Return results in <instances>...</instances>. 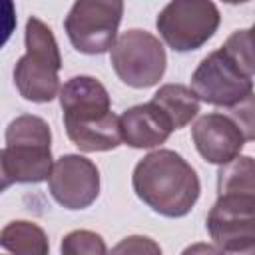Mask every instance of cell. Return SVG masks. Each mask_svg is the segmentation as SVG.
<instances>
[{
	"mask_svg": "<svg viewBox=\"0 0 255 255\" xmlns=\"http://www.w3.org/2000/svg\"><path fill=\"white\" fill-rule=\"evenodd\" d=\"M0 245L12 255H48L50 241L46 231L26 219H16L4 225L0 233Z\"/></svg>",
	"mask_w": 255,
	"mask_h": 255,
	"instance_id": "14",
	"label": "cell"
},
{
	"mask_svg": "<svg viewBox=\"0 0 255 255\" xmlns=\"http://www.w3.org/2000/svg\"><path fill=\"white\" fill-rule=\"evenodd\" d=\"M151 102L169 118L173 129L185 128L199 112V98L195 92L183 84H165L161 86Z\"/></svg>",
	"mask_w": 255,
	"mask_h": 255,
	"instance_id": "13",
	"label": "cell"
},
{
	"mask_svg": "<svg viewBox=\"0 0 255 255\" xmlns=\"http://www.w3.org/2000/svg\"><path fill=\"white\" fill-rule=\"evenodd\" d=\"M131 185L147 207L171 219L187 215L201 193L197 171L171 149H155L139 159Z\"/></svg>",
	"mask_w": 255,
	"mask_h": 255,
	"instance_id": "2",
	"label": "cell"
},
{
	"mask_svg": "<svg viewBox=\"0 0 255 255\" xmlns=\"http://www.w3.org/2000/svg\"><path fill=\"white\" fill-rule=\"evenodd\" d=\"M122 141L133 149H151L165 143L173 131L169 118L153 104H137L120 116Z\"/></svg>",
	"mask_w": 255,
	"mask_h": 255,
	"instance_id": "12",
	"label": "cell"
},
{
	"mask_svg": "<svg viewBox=\"0 0 255 255\" xmlns=\"http://www.w3.org/2000/svg\"><path fill=\"white\" fill-rule=\"evenodd\" d=\"M191 90L205 104L231 108L253 94V80L219 48L199 62L191 76Z\"/></svg>",
	"mask_w": 255,
	"mask_h": 255,
	"instance_id": "8",
	"label": "cell"
},
{
	"mask_svg": "<svg viewBox=\"0 0 255 255\" xmlns=\"http://www.w3.org/2000/svg\"><path fill=\"white\" fill-rule=\"evenodd\" d=\"M227 116L235 122L245 141H255V94H249L239 104L227 108Z\"/></svg>",
	"mask_w": 255,
	"mask_h": 255,
	"instance_id": "18",
	"label": "cell"
},
{
	"mask_svg": "<svg viewBox=\"0 0 255 255\" xmlns=\"http://www.w3.org/2000/svg\"><path fill=\"white\" fill-rule=\"evenodd\" d=\"M110 64L124 84L141 90L155 86L163 78L167 56L159 38L133 28L118 36L110 52Z\"/></svg>",
	"mask_w": 255,
	"mask_h": 255,
	"instance_id": "6",
	"label": "cell"
},
{
	"mask_svg": "<svg viewBox=\"0 0 255 255\" xmlns=\"http://www.w3.org/2000/svg\"><path fill=\"white\" fill-rule=\"evenodd\" d=\"M191 139L199 155L213 165H225L241 155L243 135L235 122L221 112H209L191 126Z\"/></svg>",
	"mask_w": 255,
	"mask_h": 255,
	"instance_id": "11",
	"label": "cell"
},
{
	"mask_svg": "<svg viewBox=\"0 0 255 255\" xmlns=\"http://www.w3.org/2000/svg\"><path fill=\"white\" fill-rule=\"evenodd\" d=\"M205 227L213 245L221 251L255 243V197L241 193L217 195L207 213Z\"/></svg>",
	"mask_w": 255,
	"mask_h": 255,
	"instance_id": "9",
	"label": "cell"
},
{
	"mask_svg": "<svg viewBox=\"0 0 255 255\" xmlns=\"http://www.w3.org/2000/svg\"><path fill=\"white\" fill-rule=\"evenodd\" d=\"M64 128L70 141L86 153L110 151L122 143L120 116L104 84L92 76H74L60 90Z\"/></svg>",
	"mask_w": 255,
	"mask_h": 255,
	"instance_id": "1",
	"label": "cell"
},
{
	"mask_svg": "<svg viewBox=\"0 0 255 255\" xmlns=\"http://www.w3.org/2000/svg\"><path fill=\"white\" fill-rule=\"evenodd\" d=\"M108 255H161V247L147 235H128L120 239Z\"/></svg>",
	"mask_w": 255,
	"mask_h": 255,
	"instance_id": "19",
	"label": "cell"
},
{
	"mask_svg": "<svg viewBox=\"0 0 255 255\" xmlns=\"http://www.w3.org/2000/svg\"><path fill=\"white\" fill-rule=\"evenodd\" d=\"M122 14L124 4L120 0H78L64 20V30L78 52L106 54L118 42Z\"/></svg>",
	"mask_w": 255,
	"mask_h": 255,
	"instance_id": "5",
	"label": "cell"
},
{
	"mask_svg": "<svg viewBox=\"0 0 255 255\" xmlns=\"http://www.w3.org/2000/svg\"><path fill=\"white\" fill-rule=\"evenodd\" d=\"M2 189L12 183H42L54 169L52 131L44 118L22 114L6 128V145L0 153Z\"/></svg>",
	"mask_w": 255,
	"mask_h": 255,
	"instance_id": "3",
	"label": "cell"
},
{
	"mask_svg": "<svg viewBox=\"0 0 255 255\" xmlns=\"http://www.w3.org/2000/svg\"><path fill=\"white\" fill-rule=\"evenodd\" d=\"M241 193L255 197V159L239 155L233 161L219 165L217 171V195Z\"/></svg>",
	"mask_w": 255,
	"mask_h": 255,
	"instance_id": "15",
	"label": "cell"
},
{
	"mask_svg": "<svg viewBox=\"0 0 255 255\" xmlns=\"http://www.w3.org/2000/svg\"><path fill=\"white\" fill-rule=\"evenodd\" d=\"M48 189L62 207L86 209L100 195V171L92 159L80 153H66L56 159Z\"/></svg>",
	"mask_w": 255,
	"mask_h": 255,
	"instance_id": "10",
	"label": "cell"
},
{
	"mask_svg": "<svg viewBox=\"0 0 255 255\" xmlns=\"http://www.w3.org/2000/svg\"><path fill=\"white\" fill-rule=\"evenodd\" d=\"M225 255H255V243L239 247V249H231V251H223Z\"/></svg>",
	"mask_w": 255,
	"mask_h": 255,
	"instance_id": "21",
	"label": "cell"
},
{
	"mask_svg": "<svg viewBox=\"0 0 255 255\" xmlns=\"http://www.w3.org/2000/svg\"><path fill=\"white\" fill-rule=\"evenodd\" d=\"M26 54L14 66V84L20 96L28 102L46 104L60 96V78L62 56L58 42L40 18L32 16L26 22L24 30Z\"/></svg>",
	"mask_w": 255,
	"mask_h": 255,
	"instance_id": "4",
	"label": "cell"
},
{
	"mask_svg": "<svg viewBox=\"0 0 255 255\" xmlns=\"http://www.w3.org/2000/svg\"><path fill=\"white\" fill-rule=\"evenodd\" d=\"M181 255H225V253H223L217 245L199 241V243H191V245H187V247L181 251Z\"/></svg>",
	"mask_w": 255,
	"mask_h": 255,
	"instance_id": "20",
	"label": "cell"
},
{
	"mask_svg": "<svg viewBox=\"0 0 255 255\" xmlns=\"http://www.w3.org/2000/svg\"><path fill=\"white\" fill-rule=\"evenodd\" d=\"M60 255H108V249L100 233L90 229H74L64 235Z\"/></svg>",
	"mask_w": 255,
	"mask_h": 255,
	"instance_id": "17",
	"label": "cell"
},
{
	"mask_svg": "<svg viewBox=\"0 0 255 255\" xmlns=\"http://www.w3.org/2000/svg\"><path fill=\"white\" fill-rule=\"evenodd\" d=\"M219 20V10L209 0H173L163 6L155 26L173 52H193L217 32Z\"/></svg>",
	"mask_w": 255,
	"mask_h": 255,
	"instance_id": "7",
	"label": "cell"
},
{
	"mask_svg": "<svg viewBox=\"0 0 255 255\" xmlns=\"http://www.w3.org/2000/svg\"><path fill=\"white\" fill-rule=\"evenodd\" d=\"M221 48L235 60V64L247 76L253 78V74H255V24L247 30L233 32Z\"/></svg>",
	"mask_w": 255,
	"mask_h": 255,
	"instance_id": "16",
	"label": "cell"
}]
</instances>
